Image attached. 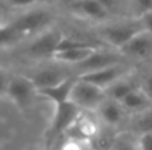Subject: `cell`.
I'll use <instances>...</instances> for the list:
<instances>
[{"instance_id": "1", "label": "cell", "mask_w": 152, "mask_h": 150, "mask_svg": "<svg viewBox=\"0 0 152 150\" xmlns=\"http://www.w3.org/2000/svg\"><path fill=\"white\" fill-rule=\"evenodd\" d=\"M143 31H145V27L143 20L139 17L137 20L105 25L100 29V35L108 44L120 50Z\"/></svg>"}, {"instance_id": "2", "label": "cell", "mask_w": 152, "mask_h": 150, "mask_svg": "<svg viewBox=\"0 0 152 150\" xmlns=\"http://www.w3.org/2000/svg\"><path fill=\"white\" fill-rule=\"evenodd\" d=\"M107 98L105 89H102L77 77V81L71 93V102L79 106L81 110H97Z\"/></svg>"}, {"instance_id": "3", "label": "cell", "mask_w": 152, "mask_h": 150, "mask_svg": "<svg viewBox=\"0 0 152 150\" xmlns=\"http://www.w3.org/2000/svg\"><path fill=\"white\" fill-rule=\"evenodd\" d=\"M36 94H39L36 85L34 84L31 77L26 74L13 76L7 85V96L21 110L31 105Z\"/></svg>"}, {"instance_id": "4", "label": "cell", "mask_w": 152, "mask_h": 150, "mask_svg": "<svg viewBox=\"0 0 152 150\" xmlns=\"http://www.w3.org/2000/svg\"><path fill=\"white\" fill-rule=\"evenodd\" d=\"M81 112L83 110L79 106H76L74 102H71V101L55 105L53 118L47 133L48 141H52L59 136L66 134L67 130L76 122V120L80 116Z\"/></svg>"}, {"instance_id": "5", "label": "cell", "mask_w": 152, "mask_h": 150, "mask_svg": "<svg viewBox=\"0 0 152 150\" xmlns=\"http://www.w3.org/2000/svg\"><path fill=\"white\" fill-rule=\"evenodd\" d=\"M52 21V15L45 9H34L18 16L15 20L10 21L26 39L32 33L44 31Z\"/></svg>"}, {"instance_id": "6", "label": "cell", "mask_w": 152, "mask_h": 150, "mask_svg": "<svg viewBox=\"0 0 152 150\" xmlns=\"http://www.w3.org/2000/svg\"><path fill=\"white\" fill-rule=\"evenodd\" d=\"M66 35L60 29H50L39 35L28 47V55L32 57H53Z\"/></svg>"}, {"instance_id": "7", "label": "cell", "mask_w": 152, "mask_h": 150, "mask_svg": "<svg viewBox=\"0 0 152 150\" xmlns=\"http://www.w3.org/2000/svg\"><path fill=\"white\" fill-rule=\"evenodd\" d=\"M100 126L96 122V120L89 117L86 112H81L80 116L77 117L76 122L67 130L66 136L68 140H75L79 142H83L88 145L95 137L100 133Z\"/></svg>"}, {"instance_id": "8", "label": "cell", "mask_w": 152, "mask_h": 150, "mask_svg": "<svg viewBox=\"0 0 152 150\" xmlns=\"http://www.w3.org/2000/svg\"><path fill=\"white\" fill-rule=\"evenodd\" d=\"M127 68L123 64H118L113 66H108V68L100 69V71H95L91 73H84L80 74V79L84 81L94 84L96 87L102 88V89H107L112 84H115L116 81H119L120 79H123L127 74Z\"/></svg>"}, {"instance_id": "9", "label": "cell", "mask_w": 152, "mask_h": 150, "mask_svg": "<svg viewBox=\"0 0 152 150\" xmlns=\"http://www.w3.org/2000/svg\"><path fill=\"white\" fill-rule=\"evenodd\" d=\"M121 56L123 55H118V53H112V52H103L102 49H99L88 60L76 65V69L79 71V76L84 73H91V72H95V71H100V69L108 68V66L123 64V57Z\"/></svg>"}, {"instance_id": "10", "label": "cell", "mask_w": 152, "mask_h": 150, "mask_svg": "<svg viewBox=\"0 0 152 150\" xmlns=\"http://www.w3.org/2000/svg\"><path fill=\"white\" fill-rule=\"evenodd\" d=\"M123 56L135 58H151L152 57V33L143 31L135 39H132L124 48L120 49Z\"/></svg>"}, {"instance_id": "11", "label": "cell", "mask_w": 152, "mask_h": 150, "mask_svg": "<svg viewBox=\"0 0 152 150\" xmlns=\"http://www.w3.org/2000/svg\"><path fill=\"white\" fill-rule=\"evenodd\" d=\"M79 76H71L63 81L61 84L56 85L52 88H47V89H40L37 90L40 96H43L44 98L50 100L53 105H59V104L67 102V101H71V93L74 89L76 81H77Z\"/></svg>"}, {"instance_id": "12", "label": "cell", "mask_w": 152, "mask_h": 150, "mask_svg": "<svg viewBox=\"0 0 152 150\" xmlns=\"http://www.w3.org/2000/svg\"><path fill=\"white\" fill-rule=\"evenodd\" d=\"M76 15L87 17L91 20H105L110 16V12L99 0H76L74 4L69 5Z\"/></svg>"}, {"instance_id": "13", "label": "cell", "mask_w": 152, "mask_h": 150, "mask_svg": "<svg viewBox=\"0 0 152 150\" xmlns=\"http://www.w3.org/2000/svg\"><path fill=\"white\" fill-rule=\"evenodd\" d=\"M97 114L107 126H119L126 117V109L120 102L107 98L97 109Z\"/></svg>"}, {"instance_id": "14", "label": "cell", "mask_w": 152, "mask_h": 150, "mask_svg": "<svg viewBox=\"0 0 152 150\" xmlns=\"http://www.w3.org/2000/svg\"><path fill=\"white\" fill-rule=\"evenodd\" d=\"M74 76V74H67L63 71L53 68H45L42 71L35 72L32 76H29L34 81V84L36 85L37 90L40 89H47V88H52L56 85L61 84L63 81H66L68 77Z\"/></svg>"}, {"instance_id": "15", "label": "cell", "mask_w": 152, "mask_h": 150, "mask_svg": "<svg viewBox=\"0 0 152 150\" xmlns=\"http://www.w3.org/2000/svg\"><path fill=\"white\" fill-rule=\"evenodd\" d=\"M120 104L126 110L136 112V113H144V112H150L152 109V100L142 89V87L129 93Z\"/></svg>"}, {"instance_id": "16", "label": "cell", "mask_w": 152, "mask_h": 150, "mask_svg": "<svg viewBox=\"0 0 152 150\" xmlns=\"http://www.w3.org/2000/svg\"><path fill=\"white\" fill-rule=\"evenodd\" d=\"M100 49V47H87V48H77V49H69V50H63V52H58L53 55V60L61 61V63H68L79 65V64L84 63L88 60L94 53H96Z\"/></svg>"}, {"instance_id": "17", "label": "cell", "mask_w": 152, "mask_h": 150, "mask_svg": "<svg viewBox=\"0 0 152 150\" xmlns=\"http://www.w3.org/2000/svg\"><path fill=\"white\" fill-rule=\"evenodd\" d=\"M137 88H140V85L137 82H135L134 80L131 79H120L119 81H116L115 84H112L110 88L105 89V93H107V97L111 98L113 101H118V102H121L129 93H132L134 90H136Z\"/></svg>"}, {"instance_id": "18", "label": "cell", "mask_w": 152, "mask_h": 150, "mask_svg": "<svg viewBox=\"0 0 152 150\" xmlns=\"http://www.w3.org/2000/svg\"><path fill=\"white\" fill-rule=\"evenodd\" d=\"M0 39H1L3 47H11V45H13V44H18L24 37L19 33V31L12 24L7 23V24H3L1 25V29H0Z\"/></svg>"}, {"instance_id": "19", "label": "cell", "mask_w": 152, "mask_h": 150, "mask_svg": "<svg viewBox=\"0 0 152 150\" xmlns=\"http://www.w3.org/2000/svg\"><path fill=\"white\" fill-rule=\"evenodd\" d=\"M111 150H139V141H136L129 133H118Z\"/></svg>"}, {"instance_id": "20", "label": "cell", "mask_w": 152, "mask_h": 150, "mask_svg": "<svg viewBox=\"0 0 152 150\" xmlns=\"http://www.w3.org/2000/svg\"><path fill=\"white\" fill-rule=\"evenodd\" d=\"M87 47H99V45L95 44V43H91V41H84V40H77V39H74V37L66 36L61 40L60 45H59V48H58V52H63V50H69V49H77V48H87Z\"/></svg>"}, {"instance_id": "21", "label": "cell", "mask_w": 152, "mask_h": 150, "mask_svg": "<svg viewBox=\"0 0 152 150\" xmlns=\"http://www.w3.org/2000/svg\"><path fill=\"white\" fill-rule=\"evenodd\" d=\"M134 4L140 16L152 12V0H134Z\"/></svg>"}, {"instance_id": "22", "label": "cell", "mask_w": 152, "mask_h": 150, "mask_svg": "<svg viewBox=\"0 0 152 150\" xmlns=\"http://www.w3.org/2000/svg\"><path fill=\"white\" fill-rule=\"evenodd\" d=\"M139 150H152V130L144 132L139 138Z\"/></svg>"}, {"instance_id": "23", "label": "cell", "mask_w": 152, "mask_h": 150, "mask_svg": "<svg viewBox=\"0 0 152 150\" xmlns=\"http://www.w3.org/2000/svg\"><path fill=\"white\" fill-rule=\"evenodd\" d=\"M61 150H86V148H84L83 142H79V141H75V140H68V138H67V141L64 142Z\"/></svg>"}, {"instance_id": "24", "label": "cell", "mask_w": 152, "mask_h": 150, "mask_svg": "<svg viewBox=\"0 0 152 150\" xmlns=\"http://www.w3.org/2000/svg\"><path fill=\"white\" fill-rule=\"evenodd\" d=\"M37 0H8V4L11 7H16V8H23V7H29L34 5Z\"/></svg>"}, {"instance_id": "25", "label": "cell", "mask_w": 152, "mask_h": 150, "mask_svg": "<svg viewBox=\"0 0 152 150\" xmlns=\"http://www.w3.org/2000/svg\"><path fill=\"white\" fill-rule=\"evenodd\" d=\"M140 87H142V89L147 93L148 97L152 100V74H150V76L145 77L144 81L142 82V85H140Z\"/></svg>"}, {"instance_id": "26", "label": "cell", "mask_w": 152, "mask_h": 150, "mask_svg": "<svg viewBox=\"0 0 152 150\" xmlns=\"http://www.w3.org/2000/svg\"><path fill=\"white\" fill-rule=\"evenodd\" d=\"M140 19H142L143 23H144L145 31H148V32H151V33H152V12L140 16Z\"/></svg>"}, {"instance_id": "27", "label": "cell", "mask_w": 152, "mask_h": 150, "mask_svg": "<svg viewBox=\"0 0 152 150\" xmlns=\"http://www.w3.org/2000/svg\"><path fill=\"white\" fill-rule=\"evenodd\" d=\"M99 1L104 5V8L108 12H111V11L116 7V4H118V0H99Z\"/></svg>"}, {"instance_id": "28", "label": "cell", "mask_w": 152, "mask_h": 150, "mask_svg": "<svg viewBox=\"0 0 152 150\" xmlns=\"http://www.w3.org/2000/svg\"><path fill=\"white\" fill-rule=\"evenodd\" d=\"M60 1H61V3H66V4L69 7V5H71V4H74V3L76 1V0H60Z\"/></svg>"}, {"instance_id": "29", "label": "cell", "mask_w": 152, "mask_h": 150, "mask_svg": "<svg viewBox=\"0 0 152 150\" xmlns=\"http://www.w3.org/2000/svg\"><path fill=\"white\" fill-rule=\"evenodd\" d=\"M86 150H95V149H92V148H89L88 145H87V148H86Z\"/></svg>"}]
</instances>
